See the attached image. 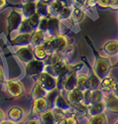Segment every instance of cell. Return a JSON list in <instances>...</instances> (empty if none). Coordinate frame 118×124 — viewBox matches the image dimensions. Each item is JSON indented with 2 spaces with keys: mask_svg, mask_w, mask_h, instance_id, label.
<instances>
[{
  "mask_svg": "<svg viewBox=\"0 0 118 124\" xmlns=\"http://www.w3.org/2000/svg\"><path fill=\"white\" fill-rule=\"evenodd\" d=\"M42 45L45 47L48 54H51L54 52L65 53L66 49L69 46V43H68L67 37L60 33L54 36H47Z\"/></svg>",
  "mask_w": 118,
  "mask_h": 124,
  "instance_id": "obj_1",
  "label": "cell"
},
{
  "mask_svg": "<svg viewBox=\"0 0 118 124\" xmlns=\"http://www.w3.org/2000/svg\"><path fill=\"white\" fill-rule=\"evenodd\" d=\"M89 44L92 47L94 56H95V60H94V63H93V71L95 72V74L102 80L103 78H105L106 76H108L110 69H111V62H110V60L107 57L100 55V54L93 48L91 41H89Z\"/></svg>",
  "mask_w": 118,
  "mask_h": 124,
  "instance_id": "obj_2",
  "label": "cell"
},
{
  "mask_svg": "<svg viewBox=\"0 0 118 124\" xmlns=\"http://www.w3.org/2000/svg\"><path fill=\"white\" fill-rule=\"evenodd\" d=\"M23 15L20 10L12 9L7 17V29H8V34H11L13 31L18 30L21 22L23 20Z\"/></svg>",
  "mask_w": 118,
  "mask_h": 124,
  "instance_id": "obj_3",
  "label": "cell"
},
{
  "mask_svg": "<svg viewBox=\"0 0 118 124\" xmlns=\"http://www.w3.org/2000/svg\"><path fill=\"white\" fill-rule=\"evenodd\" d=\"M37 82L48 92L57 87V78L45 71L41 72L37 76Z\"/></svg>",
  "mask_w": 118,
  "mask_h": 124,
  "instance_id": "obj_4",
  "label": "cell"
},
{
  "mask_svg": "<svg viewBox=\"0 0 118 124\" xmlns=\"http://www.w3.org/2000/svg\"><path fill=\"white\" fill-rule=\"evenodd\" d=\"M44 67H45L44 61L33 58L31 61L25 64V73L27 76L30 77H34V76L37 77L41 72L44 71Z\"/></svg>",
  "mask_w": 118,
  "mask_h": 124,
  "instance_id": "obj_5",
  "label": "cell"
},
{
  "mask_svg": "<svg viewBox=\"0 0 118 124\" xmlns=\"http://www.w3.org/2000/svg\"><path fill=\"white\" fill-rule=\"evenodd\" d=\"M5 90L11 97H19L24 93V86L20 81L10 79L5 83Z\"/></svg>",
  "mask_w": 118,
  "mask_h": 124,
  "instance_id": "obj_6",
  "label": "cell"
},
{
  "mask_svg": "<svg viewBox=\"0 0 118 124\" xmlns=\"http://www.w3.org/2000/svg\"><path fill=\"white\" fill-rule=\"evenodd\" d=\"M17 58L23 62V63H28L29 61H31L34 58V54H33V47L32 45H27V46H21L18 47L15 51Z\"/></svg>",
  "mask_w": 118,
  "mask_h": 124,
  "instance_id": "obj_7",
  "label": "cell"
},
{
  "mask_svg": "<svg viewBox=\"0 0 118 124\" xmlns=\"http://www.w3.org/2000/svg\"><path fill=\"white\" fill-rule=\"evenodd\" d=\"M31 36H32V33H18L10 40L11 45L17 46V47L31 45Z\"/></svg>",
  "mask_w": 118,
  "mask_h": 124,
  "instance_id": "obj_8",
  "label": "cell"
},
{
  "mask_svg": "<svg viewBox=\"0 0 118 124\" xmlns=\"http://www.w3.org/2000/svg\"><path fill=\"white\" fill-rule=\"evenodd\" d=\"M60 34V19L56 16H49L48 28L46 30V35L54 36Z\"/></svg>",
  "mask_w": 118,
  "mask_h": 124,
  "instance_id": "obj_9",
  "label": "cell"
},
{
  "mask_svg": "<svg viewBox=\"0 0 118 124\" xmlns=\"http://www.w3.org/2000/svg\"><path fill=\"white\" fill-rule=\"evenodd\" d=\"M67 64V62L64 60V59H62L61 61L57 62V63H55V64H50V65H45L44 67V71L47 72V73H49L51 75H53L54 77H57L59 76L60 72L62 71V69H63L65 67V65Z\"/></svg>",
  "mask_w": 118,
  "mask_h": 124,
  "instance_id": "obj_10",
  "label": "cell"
},
{
  "mask_svg": "<svg viewBox=\"0 0 118 124\" xmlns=\"http://www.w3.org/2000/svg\"><path fill=\"white\" fill-rule=\"evenodd\" d=\"M104 102L107 110L112 113H118V97L113 92L108 93L107 96L104 97Z\"/></svg>",
  "mask_w": 118,
  "mask_h": 124,
  "instance_id": "obj_11",
  "label": "cell"
},
{
  "mask_svg": "<svg viewBox=\"0 0 118 124\" xmlns=\"http://www.w3.org/2000/svg\"><path fill=\"white\" fill-rule=\"evenodd\" d=\"M66 98L68 99L69 103L71 105L81 103L83 101V91L76 87L70 91H67V97Z\"/></svg>",
  "mask_w": 118,
  "mask_h": 124,
  "instance_id": "obj_12",
  "label": "cell"
},
{
  "mask_svg": "<svg viewBox=\"0 0 118 124\" xmlns=\"http://www.w3.org/2000/svg\"><path fill=\"white\" fill-rule=\"evenodd\" d=\"M50 109L49 105L47 103L46 99L45 98H38V99H34V102H33V113L37 114V115H40L43 112H45L46 110Z\"/></svg>",
  "mask_w": 118,
  "mask_h": 124,
  "instance_id": "obj_13",
  "label": "cell"
},
{
  "mask_svg": "<svg viewBox=\"0 0 118 124\" xmlns=\"http://www.w3.org/2000/svg\"><path fill=\"white\" fill-rule=\"evenodd\" d=\"M20 11L24 18H29L36 13V2L22 3L20 5Z\"/></svg>",
  "mask_w": 118,
  "mask_h": 124,
  "instance_id": "obj_14",
  "label": "cell"
},
{
  "mask_svg": "<svg viewBox=\"0 0 118 124\" xmlns=\"http://www.w3.org/2000/svg\"><path fill=\"white\" fill-rule=\"evenodd\" d=\"M46 33L44 31L40 29H35L32 32V36H31V45L33 46H38V45H42L44 40L46 39Z\"/></svg>",
  "mask_w": 118,
  "mask_h": 124,
  "instance_id": "obj_15",
  "label": "cell"
},
{
  "mask_svg": "<svg viewBox=\"0 0 118 124\" xmlns=\"http://www.w3.org/2000/svg\"><path fill=\"white\" fill-rule=\"evenodd\" d=\"M116 82H115V80L112 78V77H110L109 75L108 76H106L105 78H103L101 80V86H100V88H101V90L103 91L104 93H111V92H113V90H114V88H115V86H116Z\"/></svg>",
  "mask_w": 118,
  "mask_h": 124,
  "instance_id": "obj_16",
  "label": "cell"
},
{
  "mask_svg": "<svg viewBox=\"0 0 118 124\" xmlns=\"http://www.w3.org/2000/svg\"><path fill=\"white\" fill-rule=\"evenodd\" d=\"M86 15L85 8L82 6H78V5H73L72 6V15H71V19L75 23H80Z\"/></svg>",
  "mask_w": 118,
  "mask_h": 124,
  "instance_id": "obj_17",
  "label": "cell"
},
{
  "mask_svg": "<svg viewBox=\"0 0 118 124\" xmlns=\"http://www.w3.org/2000/svg\"><path fill=\"white\" fill-rule=\"evenodd\" d=\"M106 109V105H105V102L104 100L101 102H97V103H92V104H89L87 105V110H88V114L90 116H93V115H97V114H100V113H103Z\"/></svg>",
  "mask_w": 118,
  "mask_h": 124,
  "instance_id": "obj_18",
  "label": "cell"
},
{
  "mask_svg": "<svg viewBox=\"0 0 118 124\" xmlns=\"http://www.w3.org/2000/svg\"><path fill=\"white\" fill-rule=\"evenodd\" d=\"M68 3L65 1H62V0H54L52 3L49 4V13L50 16H58L59 12L62 10V8L67 5ZM69 5V4H68Z\"/></svg>",
  "mask_w": 118,
  "mask_h": 124,
  "instance_id": "obj_19",
  "label": "cell"
},
{
  "mask_svg": "<svg viewBox=\"0 0 118 124\" xmlns=\"http://www.w3.org/2000/svg\"><path fill=\"white\" fill-rule=\"evenodd\" d=\"M54 107L56 108H59V109L63 110V111H68L72 108V105L69 103L68 99L65 98L63 95L61 94V92L59 93V95L57 96L56 100H55V104H54Z\"/></svg>",
  "mask_w": 118,
  "mask_h": 124,
  "instance_id": "obj_20",
  "label": "cell"
},
{
  "mask_svg": "<svg viewBox=\"0 0 118 124\" xmlns=\"http://www.w3.org/2000/svg\"><path fill=\"white\" fill-rule=\"evenodd\" d=\"M77 70L73 71L70 74L64 81V85H63V89L66 91H70L74 88H76L77 85Z\"/></svg>",
  "mask_w": 118,
  "mask_h": 124,
  "instance_id": "obj_21",
  "label": "cell"
},
{
  "mask_svg": "<svg viewBox=\"0 0 118 124\" xmlns=\"http://www.w3.org/2000/svg\"><path fill=\"white\" fill-rule=\"evenodd\" d=\"M103 50L110 56L118 54V40H109L103 45Z\"/></svg>",
  "mask_w": 118,
  "mask_h": 124,
  "instance_id": "obj_22",
  "label": "cell"
},
{
  "mask_svg": "<svg viewBox=\"0 0 118 124\" xmlns=\"http://www.w3.org/2000/svg\"><path fill=\"white\" fill-rule=\"evenodd\" d=\"M88 80H89V89L90 90H96L100 89L101 86V79L95 74V72L93 71V69L90 71L88 75Z\"/></svg>",
  "mask_w": 118,
  "mask_h": 124,
  "instance_id": "obj_23",
  "label": "cell"
},
{
  "mask_svg": "<svg viewBox=\"0 0 118 124\" xmlns=\"http://www.w3.org/2000/svg\"><path fill=\"white\" fill-rule=\"evenodd\" d=\"M39 120L41 124H56L52 109H48L39 115Z\"/></svg>",
  "mask_w": 118,
  "mask_h": 124,
  "instance_id": "obj_24",
  "label": "cell"
},
{
  "mask_svg": "<svg viewBox=\"0 0 118 124\" xmlns=\"http://www.w3.org/2000/svg\"><path fill=\"white\" fill-rule=\"evenodd\" d=\"M8 116H9V118L14 122L20 121L23 117V109L20 107H18V106H13L8 111Z\"/></svg>",
  "mask_w": 118,
  "mask_h": 124,
  "instance_id": "obj_25",
  "label": "cell"
},
{
  "mask_svg": "<svg viewBox=\"0 0 118 124\" xmlns=\"http://www.w3.org/2000/svg\"><path fill=\"white\" fill-rule=\"evenodd\" d=\"M60 92H61V90L58 89L57 87H56V88H54V89L51 90V91H48V92H47V94H46V96H45V99H46L47 103H48L50 109H53V108H54L55 100H56V98H57V96L59 95V93H60Z\"/></svg>",
  "mask_w": 118,
  "mask_h": 124,
  "instance_id": "obj_26",
  "label": "cell"
},
{
  "mask_svg": "<svg viewBox=\"0 0 118 124\" xmlns=\"http://www.w3.org/2000/svg\"><path fill=\"white\" fill-rule=\"evenodd\" d=\"M36 13L40 15V17H47L50 16L49 13V4H46L40 0L36 1Z\"/></svg>",
  "mask_w": 118,
  "mask_h": 124,
  "instance_id": "obj_27",
  "label": "cell"
},
{
  "mask_svg": "<svg viewBox=\"0 0 118 124\" xmlns=\"http://www.w3.org/2000/svg\"><path fill=\"white\" fill-rule=\"evenodd\" d=\"M33 54H34V58L44 61L47 55H48V52H47V50L45 49L43 45H38L33 47Z\"/></svg>",
  "mask_w": 118,
  "mask_h": 124,
  "instance_id": "obj_28",
  "label": "cell"
},
{
  "mask_svg": "<svg viewBox=\"0 0 118 124\" xmlns=\"http://www.w3.org/2000/svg\"><path fill=\"white\" fill-rule=\"evenodd\" d=\"M76 87L78 89H80L82 91H85L89 89V80H88V76L87 75H78L77 76V85Z\"/></svg>",
  "mask_w": 118,
  "mask_h": 124,
  "instance_id": "obj_29",
  "label": "cell"
},
{
  "mask_svg": "<svg viewBox=\"0 0 118 124\" xmlns=\"http://www.w3.org/2000/svg\"><path fill=\"white\" fill-rule=\"evenodd\" d=\"M47 94V91L41 86L38 82H36L35 86L32 90V93H31V96H32L33 99H38V98H45Z\"/></svg>",
  "mask_w": 118,
  "mask_h": 124,
  "instance_id": "obj_30",
  "label": "cell"
},
{
  "mask_svg": "<svg viewBox=\"0 0 118 124\" xmlns=\"http://www.w3.org/2000/svg\"><path fill=\"white\" fill-rule=\"evenodd\" d=\"M35 29L33 28V26L31 25V23L29 22L28 18H23L21 24L17 30L18 33H32Z\"/></svg>",
  "mask_w": 118,
  "mask_h": 124,
  "instance_id": "obj_31",
  "label": "cell"
},
{
  "mask_svg": "<svg viewBox=\"0 0 118 124\" xmlns=\"http://www.w3.org/2000/svg\"><path fill=\"white\" fill-rule=\"evenodd\" d=\"M62 59V53H59V52H54V53H51V54H48L46 57V59L44 60V63L45 65H50V64H55L57 62L61 61Z\"/></svg>",
  "mask_w": 118,
  "mask_h": 124,
  "instance_id": "obj_32",
  "label": "cell"
},
{
  "mask_svg": "<svg viewBox=\"0 0 118 124\" xmlns=\"http://www.w3.org/2000/svg\"><path fill=\"white\" fill-rule=\"evenodd\" d=\"M103 91L101 89H96V90H91V95H90V104L92 103H97L101 102L104 100V95Z\"/></svg>",
  "mask_w": 118,
  "mask_h": 124,
  "instance_id": "obj_33",
  "label": "cell"
},
{
  "mask_svg": "<svg viewBox=\"0 0 118 124\" xmlns=\"http://www.w3.org/2000/svg\"><path fill=\"white\" fill-rule=\"evenodd\" d=\"M72 108H73V110H74V113L77 116H79V117H83V116H85L86 114L88 113L87 105L84 104L83 102L75 104V105H72Z\"/></svg>",
  "mask_w": 118,
  "mask_h": 124,
  "instance_id": "obj_34",
  "label": "cell"
},
{
  "mask_svg": "<svg viewBox=\"0 0 118 124\" xmlns=\"http://www.w3.org/2000/svg\"><path fill=\"white\" fill-rule=\"evenodd\" d=\"M107 122H108L107 117L103 112V113H100V114H97V115L90 116L88 124H107Z\"/></svg>",
  "mask_w": 118,
  "mask_h": 124,
  "instance_id": "obj_35",
  "label": "cell"
},
{
  "mask_svg": "<svg viewBox=\"0 0 118 124\" xmlns=\"http://www.w3.org/2000/svg\"><path fill=\"white\" fill-rule=\"evenodd\" d=\"M71 15H72V6L67 4L62 8V10L59 12L57 17L60 20H67L71 18Z\"/></svg>",
  "mask_w": 118,
  "mask_h": 124,
  "instance_id": "obj_36",
  "label": "cell"
},
{
  "mask_svg": "<svg viewBox=\"0 0 118 124\" xmlns=\"http://www.w3.org/2000/svg\"><path fill=\"white\" fill-rule=\"evenodd\" d=\"M40 19H41V17H40V15H39L38 13L33 14L32 16H30V17L28 18L29 22L31 23V25L33 26L34 29H37V28H38V25H39V22H40Z\"/></svg>",
  "mask_w": 118,
  "mask_h": 124,
  "instance_id": "obj_37",
  "label": "cell"
},
{
  "mask_svg": "<svg viewBox=\"0 0 118 124\" xmlns=\"http://www.w3.org/2000/svg\"><path fill=\"white\" fill-rule=\"evenodd\" d=\"M52 111H53L54 118H55V121H56V123L58 121H60L62 118H64V112L65 111L59 109V108H56V107H54L53 109H52Z\"/></svg>",
  "mask_w": 118,
  "mask_h": 124,
  "instance_id": "obj_38",
  "label": "cell"
},
{
  "mask_svg": "<svg viewBox=\"0 0 118 124\" xmlns=\"http://www.w3.org/2000/svg\"><path fill=\"white\" fill-rule=\"evenodd\" d=\"M56 124H78V123H77V120L75 119V117L71 116V117H64V118H62Z\"/></svg>",
  "mask_w": 118,
  "mask_h": 124,
  "instance_id": "obj_39",
  "label": "cell"
},
{
  "mask_svg": "<svg viewBox=\"0 0 118 124\" xmlns=\"http://www.w3.org/2000/svg\"><path fill=\"white\" fill-rule=\"evenodd\" d=\"M4 82V71H3V68L0 66V83H3Z\"/></svg>",
  "mask_w": 118,
  "mask_h": 124,
  "instance_id": "obj_40",
  "label": "cell"
},
{
  "mask_svg": "<svg viewBox=\"0 0 118 124\" xmlns=\"http://www.w3.org/2000/svg\"><path fill=\"white\" fill-rule=\"evenodd\" d=\"M25 124H40V123H39V121L36 120V119H31V120L27 121Z\"/></svg>",
  "mask_w": 118,
  "mask_h": 124,
  "instance_id": "obj_41",
  "label": "cell"
},
{
  "mask_svg": "<svg viewBox=\"0 0 118 124\" xmlns=\"http://www.w3.org/2000/svg\"><path fill=\"white\" fill-rule=\"evenodd\" d=\"M6 4H7V1H6V0H0V9L4 8V7L6 6Z\"/></svg>",
  "mask_w": 118,
  "mask_h": 124,
  "instance_id": "obj_42",
  "label": "cell"
},
{
  "mask_svg": "<svg viewBox=\"0 0 118 124\" xmlns=\"http://www.w3.org/2000/svg\"><path fill=\"white\" fill-rule=\"evenodd\" d=\"M0 124H16V123H15L14 121H12V120H5L4 119Z\"/></svg>",
  "mask_w": 118,
  "mask_h": 124,
  "instance_id": "obj_43",
  "label": "cell"
},
{
  "mask_svg": "<svg viewBox=\"0 0 118 124\" xmlns=\"http://www.w3.org/2000/svg\"><path fill=\"white\" fill-rule=\"evenodd\" d=\"M4 118H5V114H4V112L1 109H0V123L4 120Z\"/></svg>",
  "mask_w": 118,
  "mask_h": 124,
  "instance_id": "obj_44",
  "label": "cell"
},
{
  "mask_svg": "<svg viewBox=\"0 0 118 124\" xmlns=\"http://www.w3.org/2000/svg\"><path fill=\"white\" fill-rule=\"evenodd\" d=\"M113 93L118 97V83L116 84V86H115V88H114V90H113Z\"/></svg>",
  "mask_w": 118,
  "mask_h": 124,
  "instance_id": "obj_45",
  "label": "cell"
},
{
  "mask_svg": "<svg viewBox=\"0 0 118 124\" xmlns=\"http://www.w3.org/2000/svg\"><path fill=\"white\" fill-rule=\"evenodd\" d=\"M40 1H42V2H44L46 4H50V3H52L54 1V0H40Z\"/></svg>",
  "mask_w": 118,
  "mask_h": 124,
  "instance_id": "obj_46",
  "label": "cell"
},
{
  "mask_svg": "<svg viewBox=\"0 0 118 124\" xmlns=\"http://www.w3.org/2000/svg\"><path fill=\"white\" fill-rule=\"evenodd\" d=\"M37 0H22V3H28V2H36Z\"/></svg>",
  "mask_w": 118,
  "mask_h": 124,
  "instance_id": "obj_47",
  "label": "cell"
},
{
  "mask_svg": "<svg viewBox=\"0 0 118 124\" xmlns=\"http://www.w3.org/2000/svg\"><path fill=\"white\" fill-rule=\"evenodd\" d=\"M114 124H118V120H117V121H116V122H115Z\"/></svg>",
  "mask_w": 118,
  "mask_h": 124,
  "instance_id": "obj_48",
  "label": "cell"
},
{
  "mask_svg": "<svg viewBox=\"0 0 118 124\" xmlns=\"http://www.w3.org/2000/svg\"><path fill=\"white\" fill-rule=\"evenodd\" d=\"M116 66H117V67H118V61H117V63H116Z\"/></svg>",
  "mask_w": 118,
  "mask_h": 124,
  "instance_id": "obj_49",
  "label": "cell"
}]
</instances>
